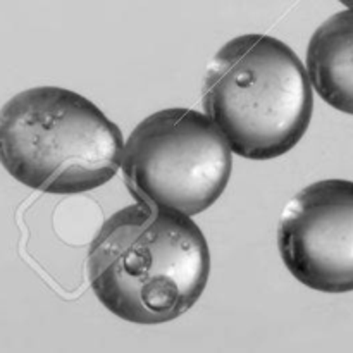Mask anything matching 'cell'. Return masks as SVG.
<instances>
[{
  "mask_svg": "<svg viewBox=\"0 0 353 353\" xmlns=\"http://www.w3.org/2000/svg\"><path fill=\"white\" fill-rule=\"evenodd\" d=\"M202 102L231 152L248 161H271L296 147L314 110L305 65L268 34H241L216 52Z\"/></svg>",
  "mask_w": 353,
  "mask_h": 353,
  "instance_id": "7a4b0ae2",
  "label": "cell"
},
{
  "mask_svg": "<svg viewBox=\"0 0 353 353\" xmlns=\"http://www.w3.org/2000/svg\"><path fill=\"white\" fill-rule=\"evenodd\" d=\"M123 145L119 126L71 90L37 86L0 109V164L38 192L100 188L119 171Z\"/></svg>",
  "mask_w": 353,
  "mask_h": 353,
  "instance_id": "3957f363",
  "label": "cell"
},
{
  "mask_svg": "<svg viewBox=\"0 0 353 353\" xmlns=\"http://www.w3.org/2000/svg\"><path fill=\"white\" fill-rule=\"evenodd\" d=\"M231 148L207 114L185 107L145 117L124 141L121 171L134 200L196 216L230 181Z\"/></svg>",
  "mask_w": 353,
  "mask_h": 353,
  "instance_id": "277c9868",
  "label": "cell"
},
{
  "mask_svg": "<svg viewBox=\"0 0 353 353\" xmlns=\"http://www.w3.org/2000/svg\"><path fill=\"white\" fill-rule=\"evenodd\" d=\"M278 248L307 288L353 292V181L323 179L300 190L281 214Z\"/></svg>",
  "mask_w": 353,
  "mask_h": 353,
  "instance_id": "5b68a950",
  "label": "cell"
},
{
  "mask_svg": "<svg viewBox=\"0 0 353 353\" xmlns=\"http://www.w3.org/2000/svg\"><path fill=\"white\" fill-rule=\"evenodd\" d=\"M305 64L321 99L353 116V9L334 14L314 31Z\"/></svg>",
  "mask_w": 353,
  "mask_h": 353,
  "instance_id": "8992f818",
  "label": "cell"
},
{
  "mask_svg": "<svg viewBox=\"0 0 353 353\" xmlns=\"http://www.w3.org/2000/svg\"><path fill=\"white\" fill-rule=\"evenodd\" d=\"M210 274L209 245L186 214L124 207L109 217L88 250V279L109 312L140 326L188 312Z\"/></svg>",
  "mask_w": 353,
  "mask_h": 353,
  "instance_id": "6da1fadb",
  "label": "cell"
},
{
  "mask_svg": "<svg viewBox=\"0 0 353 353\" xmlns=\"http://www.w3.org/2000/svg\"><path fill=\"white\" fill-rule=\"evenodd\" d=\"M341 3H343V6H347V7H350V9H353V0H340Z\"/></svg>",
  "mask_w": 353,
  "mask_h": 353,
  "instance_id": "52a82bcc",
  "label": "cell"
}]
</instances>
